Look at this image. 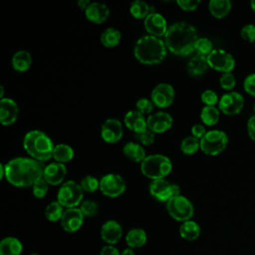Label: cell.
I'll return each instance as SVG.
<instances>
[{
	"label": "cell",
	"mask_w": 255,
	"mask_h": 255,
	"mask_svg": "<svg viewBox=\"0 0 255 255\" xmlns=\"http://www.w3.org/2000/svg\"><path fill=\"white\" fill-rule=\"evenodd\" d=\"M84 190L81 185L74 180L64 182L57 194V201L67 208H75L83 202Z\"/></svg>",
	"instance_id": "obj_6"
},
{
	"label": "cell",
	"mask_w": 255,
	"mask_h": 255,
	"mask_svg": "<svg viewBox=\"0 0 255 255\" xmlns=\"http://www.w3.org/2000/svg\"><path fill=\"white\" fill-rule=\"evenodd\" d=\"M244 108V98L238 92H228L224 94L218 102V109L224 115L235 116L238 115Z\"/></svg>",
	"instance_id": "obj_12"
},
{
	"label": "cell",
	"mask_w": 255,
	"mask_h": 255,
	"mask_svg": "<svg viewBox=\"0 0 255 255\" xmlns=\"http://www.w3.org/2000/svg\"><path fill=\"white\" fill-rule=\"evenodd\" d=\"M12 67L17 72H26L32 65V56L29 52L21 50L16 52L12 57Z\"/></svg>",
	"instance_id": "obj_27"
},
{
	"label": "cell",
	"mask_w": 255,
	"mask_h": 255,
	"mask_svg": "<svg viewBox=\"0 0 255 255\" xmlns=\"http://www.w3.org/2000/svg\"><path fill=\"white\" fill-rule=\"evenodd\" d=\"M243 88L248 95L255 97V73L246 76L243 81Z\"/></svg>",
	"instance_id": "obj_45"
},
{
	"label": "cell",
	"mask_w": 255,
	"mask_h": 255,
	"mask_svg": "<svg viewBox=\"0 0 255 255\" xmlns=\"http://www.w3.org/2000/svg\"><path fill=\"white\" fill-rule=\"evenodd\" d=\"M91 3H92V2H90L89 0H79V1H78V5L80 6V8H82V9H84V10H86L87 7H88Z\"/></svg>",
	"instance_id": "obj_50"
},
{
	"label": "cell",
	"mask_w": 255,
	"mask_h": 255,
	"mask_svg": "<svg viewBox=\"0 0 255 255\" xmlns=\"http://www.w3.org/2000/svg\"><path fill=\"white\" fill-rule=\"evenodd\" d=\"M85 15L88 20L96 24L105 22L110 15V10L107 5L98 2H92L85 10Z\"/></svg>",
	"instance_id": "obj_21"
},
{
	"label": "cell",
	"mask_w": 255,
	"mask_h": 255,
	"mask_svg": "<svg viewBox=\"0 0 255 255\" xmlns=\"http://www.w3.org/2000/svg\"><path fill=\"white\" fill-rule=\"evenodd\" d=\"M208 67L207 57L196 55L189 60L187 64V72L192 77H199L206 72Z\"/></svg>",
	"instance_id": "obj_25"
},
{
	"label": "cell",
	"mask_w": 255,
	"mask_h": 255,
	"mask_svg": "<svg viewBox=\"0 0 255 255\" xmlns=\"http://www.w3.org/2000/svg\"><path fill=\"white\" fill-rule=\"evenodd\" d=\"M122 35L116 28H108L101 34V43L107 48H114L119 45Z\"/></svg>",
	"instance_id": "obj_32"
},
{
	"label": "cell",
	"mask_w": 255,
	"mask_h": 255,
	"mask_svg": "<svg viewBox=\"0 0 255 255\" xmlns=\"http://www.w3.org/2000/svg\"><path fill=\"white\" fill-rule=\"evenodd\" d=\"M144 28L150 36L161 37L167 32V23L164 17L156 12L149 13L144 19Z\"/></svg>",
	"instance_id": "obj_15"
},
{
	"label": "cell",
	"mask_w": 255,
	"mask_h": 255,
	"mask_svg": "<svg viewBox=\"0 0 255 255\" xmlns=\"http://www.w3.org/2000/svg\"><path fill=\"white\" fill-rule=\"evenodd\" d=\"M247 132L249 137L255 141V115L251 116L247 121Z\"/></svg>",
	"instance_id": "obj_49"
},
{
	"label": "cell",
	"mask_w": 255,
	"mask_h": 255,
	"mask_svg": "<svg viewBox=\"0 0 255 255\" xmlns=\"http://www.w3.org/2000/svg\"><path fill=\"white\" fill-rule=\"evenodd\" d=\"M166 210L171 218L184 222L190 220L194 214V207L191 201L182 195L171 197L166 202Z\"/></svg>",
	"instance_id": "obj_8"
},
{
	"label": "cell",
	"mask_w": 255,
	"mask_h": 255,
	"mask_svg": "<svg viewBox=\"0 0 255 255\" xmlns=\"http://www.w3.org/2000/svg\"><path fill=\"white\" fill-rule=\"evenodd\" d=\"M219 85L223 90L230 91L235 87L236 85V79L235 76L232 73H225L222 74L219 79Z\"/></svg>",
	"instance_id": "obj_39"
},
{
	"label": "cell",
	"mask_w": 255,
	"mask_h": 255,
	"mask_svg": "<svg viewBox=\"0 0 255 255\" xmlns=\"http://www.w3.org/2000/svg\"><path fill=\"white\" fill-rule=\"evenodd\" d=\"M213 45L212 42L205 37H200L195 43L194 51L197 53V55H201L204 57H207L212 51H213Z\"/></svg>",
	"instance_id": "obj_36"
},
{
	"label": "cell",
	"mask_w": 255,
	"mask_h": 255,
	"mask_svg": "<svg viewBox=\"0 0 255 255\" xmlns=\"http://www.w3.org/2000/svg\"><path fill=\"white\" fill-rule=\"evenodd\" d=\"M198 40L196 29L186 22H175L164 35V43L170 52L178 56H187L194 51Z\"/></svg>",
	"instance_id": "obj_2"
},
{
	"label": "cell",
	"mask_w": 255,
	"mask_h": 255,
	"mask_svg": "<svg viewBox=\"0 0 255 255\" xmlns=\"http://www.w3.org/2000/svg\"><path fill=\"white\" fill-rule=\"evenodd\" d=\"M124 134L122 123L117 119H108L102 126L101 136L108 143L119 141Z\"/></svg>",
	"instance_id": "obj_16"
},
{
	"label": "cell",
	"mask_w": 255,
	"mask_h": 255,
	"mask_svg": "<svg viewBox=\"0 0 255 255\" xmlns=\"http://www.w3.org/2000/svg\"><path fill=\"white\" fill-rule=\"evenodd\" d=\"M121 255H135V253H134V250H133V249L128 247V248L124 249V250L121 252Z\"/></svg>",
	"instance_id": "obj_51"
},
{
	"label": "cell",
	"mask_w": 255,
	"mask_h": 255,
	"mask_svg": "<svg viewBox=\"0 0 255 255\" xmlns=\"http://www.w3.org/2000/svg\"><path fill=\"white\" fill-rule=\"evenodd\" d=\"M254 48H255V43H254Z\"/></svg>",
	"instance_id": "obj_57"
},
{
	"label": "cell",
	"mask_w": 255,
	"mask_h": 255,
	"mask_svg": "<svg viewBox=\"0 0 255 255\" xmlns=\"http://www.w3.org/2000/svg\"><path fill=\"white\" fill-rule=\"evenodd\" d=\"M84 218L85 216L80 208H67L63 213L60 224L66 232L74 233L82 227L84 223Z\"/></svg>",
	"instance_id": "obj_14"
},
{
	"label": "cell",
	"mask_w": 255,
	"mask_h": 255,
	"mask_svg": "<svg viewBox=\"0 0 255 255\" xmlns=\"http://www.w3.org/2000/svg\"><path fill=\"white\" fill-rule=\"evenodd\" d=\"M228 144V136L220 129L208 130L200 139V149L207 155L221 153Z\"/></svg>",
	"instance_id": "obj_7"
},
{
	"label": "cell",
	"mask_w": 255,
	"mask_h": 255,
	"mask_svg": "<svg viewBox=\"0 0 255 255\" xmlns=\"http://www.w3.org/2000/svg\"><path fill=\"white\" fill-rule=\"evenodd\" d=\"M5 177V165L3 163L0 164V179H3Z\"/></svg>",
	"instance_id": "obj_52"
},
{
	"label": "cell",
	"mask_w": 255,
	"mask_h": 255,
	"mask_svg": "<svg viewBox=\"0 0 255 255\" xmlns=\"http://www.w3.org/2000/svg\"><path fill=\"white\" fill-rule=\"evenodd\" d=\"M133 55L143 65H156L164 59L166 46L164 41L157 37L143 36L135 43Z\"/></svg>",
	"instance_id": "obj_3"
},
{
	"label": "cell",
	"mask_w": 255,
	"mask_h": 255,
	"mask_svg": "<svg viewBox=\"0 0 255 255\" xmlns=\"http://www.w3.org/2000/svg\"><path fill=\"white\" fill-rule=\"evenodd\" d=\"M135 139L142 145H149L152 144L154 141V132L149 130L148 128L142 132L135 133Z\"/></svg>",
	"instance_id": "obj_42"
},
{
	"label": "cell",
	"mask_w": 255,
	"mask_h": 255,
	"mask_svg": "<svg viewBox=\"0 0 255 255\" xmlns=\"http://www.w3.org/2000/svg\"><path fill=\"white\" fill-rule=\"evenodd\" d=\"M126 181L120 174L109 173L100 180V189L108 197H118L126 190Z\"/></svg>",
	"instance_id": "obj_11"
},
{
	"label": "cell",
	"mask_w": 255,
	"mask_h": 255,
	"mask_svg": "<svg viewBox=\"0 0 255 255\" xmlns=\"http://www.w3.org/2000/svg\"><path fill=\"white\" fill-rule=\"evenodd\" d=\"M200 226L193 220H187L181 223L179 226V235L181 238L187 241H193L200 235Z\"/></svg>",
	"instance_id": "obj_29"
},
{
	"label": "cell",
	"mask_w": 255,
	"mask_h": 255,
	"mask_svg": "<svg viewBox=\"0 0 255 255\" xmlns=\"http://www.w3.org/2000/svg\"><path fill=\"white\" fill-rule=\"evenodd\" d=\"M129 11L132 17L135 19H145V17L151 12V7H149L147 3L143 1L135 0L130 4Z\"/></svg>",
	"instance_id": "obj_34"
},
{
	"label": "cell",
	"mask_w": 255,
	"mask_h": 255,
	"mask_svg": "<svg viewBox=\"0 0 255 255\" xmlns=\"http://www.w3.org/2000/svg\"><path fill=\"white\" fill-rule=\"evenodd\" d=\"M0 89H1L0 98H1V99H4V87H3V86H1V87H0Z\"/></svg>",
	"instance_id": "obj_54"
},
{
	"label": "cell",
	"mask_w": 255,
	"mask_h": 255,
	"mask_svg": "<svg viewBox=\"0 0 255 255\" xmlns=\"http://www.w3.org/2000/svg\"><path fill=\"white\" fill-rule=\"evenodd\" d=\"M19 109L15 101L9 98L0 101V122L3 126H10L18 119Z\"/></svg>",
	"instance_id": "obj_19"
},
{
	"label": "cell",
	"mask_w": 255,
	"mask_h": 255,
	"mask_svg": "<svg viewBox=\"0 0 255 255\" xmlns=\"http://www.w3.org/2000/svg\"><path fill=\"white\" fill-rule=\"evenodd\" d=\"M177 5L184 11H194L200 4L199 0H177Z\"/></svg>",
	"instance_id": "obj_46"
},
{
	"label": "cell",
	"mask_w": 255,
	"mask_h": 255,
	"mask_svg": "<svg viewBox=\"0 0 255 255\" xmlns=\"http://www.w3.org/2000/svg\"><path fill=\"white\" fill-rule=\"evenodd\" d=\"M172 163L170 159L163 154H151L145 156L140 162L141 173L152 180L162 179L170 173Z\"/></svg>",
	"instance_id": "obj_5"
},
{
	"label": "cell",
	"mask_w": 255,
	"mask_h": 255,
	"mask_svg": "<svg viewBox=\"0 0 255 255\" xmlns=\"http://www.w3.org/2000/svg\"><path fill=\"white\" fill-rule=\"evenodd\" d=\"M126 127L134 131V133H139L147 129V123L143 115L138 111H129L126 114L124 119Z\"/></svg>",
	"instance_id": "obj_22"
},
{
	"label": "cell",
	"mask_w": 255,
	"mask_h": 255,
	"mask_svg": "<svg viewBox=\"0 0 255 255\" xmlns=\"http://www.w3.org/2000/svg\"><path fill=\"white\" fill-rule=\"evenodd\" d=\"M23 146L32 158L41 162L47 161L53 157L55 148V145L49 135L37 129L26 133L23 140Z\"/></svg>",
	"instance_id": "obj_4"
},
{
	"label": "cell",
	"mask_w": 255,
	"mask_h": 255,
	"mask_svg": "<svg viewBox=\"0 0 255 255\" xmlns=\"http://www.w3.org/2000/svg\"><path fill=\"white\" fill-rule=\"evenodd\" d=\"M207 63L210 68L222 74L231 73L235 68L234 57L225 50L214 49L207 56Z\"/></svg>",
	"instance_id": "obj_9"
},
{
	"label": "cell",
	"mask_w": 255,
	"mask_h": 255,
	"mask_svg": "<svg viewBox=\"0 0 255 255\" xmlns=\"http://www.w3.org/2000/svg\"><path fill=\"white\" fill-rule=\"evenodd\" d=\"M206 132H207V131H206V129H205V128H204L203 125L196 124V125H194V126L191 128V134H192L194 137L198 138V139H201V138L204 136V134H205Z\"/></svg>",
	"instance_id": "obj_47"
},
{
	"label": "cell",
	"mask_w": 255,
	"mask_h": 255,
	"mask_svg": "<svg viewBox=\"0 0 255 255\" xmlns=\"http://www.w3.org/2000/svg\"><path fill=\"white\" fill-rule=\"evenodd\" d=\"M147 241L146 232L141 228H131L126 234V242L128 247L131 249H138L145 245Z\"/></svg>",
	"instance_id": "obj_23"
},
{
	"label": "cell",
	"mask_w": 255,
	"mask_h": 255,
	"mask_svg": "<svg viewBox=\"0 0 255 255\" xmlns=\"http://www.w3.org/2000/svg\"><path fill=\"white\" fill-rule=\"evenodd\" d=\"M253 111H254V113H255V104H254V106H253Z\"/></svg>",
	"instance_id": "obj_56"
},
{
	"label": "cell",
	"mask_w": 255,
	"mask_h": 255,
	"mask_svg": "<svg viewBox=\"0 0 255 255\" xmlns=\"http://www.w3.org/2000/svg\"><path fill=\"white\" fill-rule=\"evenodd\" d=\"M147 128L154 133H161L169 129L172 126V117L165 112H157L148 116Z\"/></svg>",
	"instance_id": "obj_17"
},
{
	"label": "cell",
	"mask_w": 255,
	"mask_h": 255,
	"mask_svg": "<svg viewBox=\"0 0 255 255\" xmlns=\"http://www.w3.org/2000/svg\"><path fill=\"white\" fill-rule=\"evenodd\" d=\"M66 174H67V168L65 164L55 161L45 166L43 178L46 180L48 184L58 185L64 181Z\"/></svg>",
	"instance_id": "obj_20"
},
{
	"label": "cell",
	"mask_w": 255,
	"mask_h": 255,
	"mask_svg": "<svg viewBox=\"0 0 255 255\" xmlns=\"http://www.w3.org/2000/svg\"><path fill=\"white\" fill-rule=\"evenodd\" d=\"M53 157L55 158V160L57 162H60V163L64 164L65 162H68V161L73 159L74 149L66 143L57 144L54 148Z\"/></svg>",
	"instance_id": "obj_31"
},
{
	"label": "cell",
	"mask_w": 255,
	"mask_h": 255,
	"mask_svg": "<svg viewBox=\"0 0 255 255\" xmlns=\"http://www.w3.org/2000/svg\"><path fill=\"white\" fill-rule=\"evenodd\" d=\"M250 7H251V9L255 12V0H252V1L250 2Z\"/></svg>",
	"instance_id": "obj_53"
},
{
	"label": "cell",
	"mask_w": 255,
	"mask_h": 255,
	"mask_svg": "<svg viewBox=\"0 0 255 255\" xmlns=\"http://www.w3.org/2000/svg\"><path fill=\"white\" fill-rule=\"evenodd\" d=\"M135 107H136V111H138L142 115L149 114L153 110V103L151 101H149L148 99L142 98L136 102Z\"/></svg>",
	"instance_id": "obj_44"
},
{
	"label": "cell",
	"mask_w": 255,
	"mask_h": 255,
	"mask_svg": "<svg viewBox=\"0 0 255 255\" xmlns=\"http://www.w3.org/2000/svg\"><path fill=\"white\" fill-rule=\"evenodd\" d=\"M43 162L29 157H16L5 164V177L16 187L33 186L43 178Z\"/></svg>",
	"instance_id": "obj_1"
},
{
	"label": "cell",
	"mask_w": 255,
	"mask_h": 255,
	"mask_svg": "<svg viewBox=\"0 0 255 255\" xmlns=\"http://www.w3.org/2000/svg\"><path fill=\"white\" fill-rule=\"evenodd\" d=\"M232 8V3L229 0H211L208 3L210 14L217 19L226 17Z\"/></svg>",
	"instance_id": "obj_26"
},
{
	"label": "cell",
	"mask_w": 255,
	"mask_h": 255,
	"mask_svg": "<svg viewBox=\"0 0 255 255\" xmlns=\"http://www.w3.org/2000/svg\"><path fill=\"white\" fill-rule=\"evenodd\" d=\"M82 189L85 192H89V193H93L95 192L98 188H100V181L92 175H86L82 178L81 183H80Z\"/></svg>",
	"instance_id": "obj_37"
},
{
	"label": "cell",
	"mask_w": 255,
	"mask_h": 255,
	"mask_svg": "<svg viewBox=\"0 0 255 255\" xmlns=\"http://www.w3.org/2000/svg\"><path fill=\"white\" fill-rule=\"evenodd\" d=\"M123 152L128 158L135 162H141L146 156L143 146L133 141L127 142L123 147Z\"/></svg>",
	"instance_id": "obj_28"
},
{
	"label": "cell",
	"mask_w": 255,
	"mask_h": 255,
	"mask_svg": "<svg viewBox=\"0 0 255 255\" xmlns=\"http://www.w3.org/2000/svg\"><path fill=\"white\" fill-rule=\"evenodd\" d=\"M64 211L63 206L58 201H52L45 208V217L48 221L57 222L61 220Z\"/></svg>",
	"instance_id": "obj_33"
},
{
	"label": "cell",
	"mask_w": 255,
	"mask_h": 255,
	"mask_svg": "<svg viewBox=\"0 0 255 255\" xmlns=\"http://www.w3.org/2000/svg\"><path fill=\"white\" fill-rule=\"evenodd\" d=\"M241 38L249 43H255V25L246 24L240 30Z\"/></svg>",
	"instance_id": "obj_41"
},
{
	"label": "cell",
	"mask_w": 255,
	"mask_h": 255,
	"mask_svg": "<svg viewBox=\"0 0 255 255\" xmlns=\"http://www.w3.org/2000/svg\"><path fill=\"white\" fill-rule=\"evenodd\" d=\"M30 255H39V254L38 253H31Z\"/></svg>",
	"instance_id": "obj_55"
},
{
	"label": "cell",
	"mask_w": 255,
	"mask_h": 255,
	"mask_svg": "<svg viewBox=\"0 0 255 255\" xmlns=\"http://www.w3.org/2000/svg\"><path fill=\"white\" fill-rule=\"evenodd\" d=\"M100 235L104 242L109 245H115L123 236L122 225L116 220H108L102 225Z\"/></svg>",
	"instance_id": "obj_18"
},
{
	"label": "cell",
	"mask_w": 255,
	"mask_h": 255,
	"mask_svg": "<svg viewBox=\"0 0 255 255\" xmlns=\"http://www.w3.org/2000/svg\"><path fill=\"white\" fill-rule=\"evenodd\" d=\"M200 147V140L193 135L186 136L180 143V149L184 154H193Z\"/></svg>",
	"instance_id": "obj_35"
},
{
	"label": "cell",
	"mask_w": 255,
	"mask_h": 255,
	"mask_svg": "<svg viewBox=\"0 0 255 255\" xmlns=\"http://www.w3.org/2000/svg\"><path fill=\"white\" fill-rule=\"evenodd\" d=\"M80 209L85 217H93L98 213L99 205L93 200H84L80 205Z\"/></svg>",
	"instance_id": "obj_38"
},
{
	"label": "cell",
	"mask_w": 255,
	"mask_h": 255,
	"mask_svg": "<svg viewBox=\"0 0 255 255\" xmlns=\"http://www.w3.org/2000/svg\"><path fill=\"white\" fill-rule=\"evenodd\" d=\"M201 101L205 106H215L219 102L217 94L212 90H205L201 94Z\"/></svg>",
	"instance_id": "obj_43"
},
{
	"label": "cell",
	"mask_w": 255,
	"mask_h": 255,
	"mask_svg": "<svg viewBox=\"0 0 255 255\" xmlns=\"http://www.w3.org/2000/svg\"><path fill=\"white\" fill-rule=\"evenodd\" d=\"M100 255H121V252L115 245H105L100 251Z\"/></svg>",
	"instance_id": "obj_48"
},
{
	"label": "cell",
	"mask_w": 255,
	"mask_h": 255,
	"mask_svg": "<svg viewBox=\"0 0 255 255\" xmlns=\"http://www.w3.org/2000/svg\"><path fill=\"white\" fill-rule=\"evenodd\" d=\"M174 101V89L171 85L161 83L156 85L151 92V102L157 108H167Z\"/></svg>",
	"instance_id": "obj_13"
},
{
	"label": "cell",
	"mask_w": 255,
	"mask_h": 255,
	"mask_svg": "<svg viewBox=\"0 0 255 255\" xmlns=\"http://www.w3.org/2000/svg\"><path fill=\"white\" fill-rule=\"evenodd\" d=\"M23 244L13 236H8L0 241V255H21Z\"/></svg>",
	"instance_id": "obj_24"
},
{
	"label": "cell",
	"mask_w": 255,
	"mask_h": 255,
	"mask_svg": "<svg viewBox=\"0 0 255 255\" xmlns=\"http://www.w3.org/2000/svg\"><path fill=\"white\" fill-rule=\"evenodd\" d=\"M149 193L160 202H167L171 197L180 195L179 185L169 183L164 178L152 180L149 184Z\"/></svg>",
	"instance_id": "obj_10"
},
{
	"label": "cell",
	"mask_w": 255,
	"mask_h": 255,
	"mask_svg": "<svg viewBox=\"0 0 255 255\" xmlns=\"http://www.w3.org/2000/svg\"><path fill=\"white\" fill-rule=\"evenodd\" d=\"M200 119L202 123L206 126H214L219 122L220 119V112L215 106H205L201 110Z\"/></svg>",
	"instance_id": "obj_30"
},
{
	"label": "cell",
	"mask_w": 255,
	"mask_h": 255,
	"mask_svg": "<svg viewBox=\"0 0 255 255\" xmlns=\"http://www.w3.org/2000/svg\"><path fill=\"white\" fill-rule=\"evenodd\" d=\"M33 194L35 197L37 198H43L45 197V195L47 194L48 190H49V186L48 183L46 182V180L44 178H41L40 180H38L33 186Z\"/></svg>",
	"instance_id": "obj_40"
}]
</instances>
